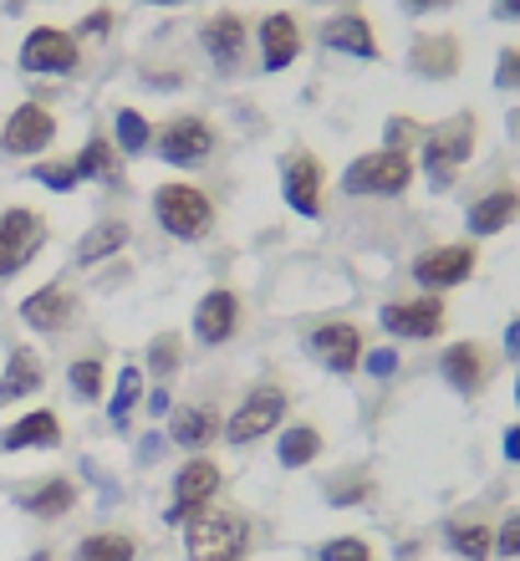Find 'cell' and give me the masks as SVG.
Returning a JSON list of instances; mask_svg holds the SVG:
<instances>
[{
    "instance_id": "cell-29",
    "label": "cell",
    "mask_w": 520,
    "mask_h": 561,
    "mask_svg": "<svg viewBox=\"0 0 520 561\" xmlns=\"http://www.w3.org/2000/svg\"><path fill=\"white\" fill-rule=\"evenodd\" d=\"M322 449H327V439H322V428L316 424H286L281 434H276V459H281L286 470H307V465H316Z\"/></svg>"
},
{
    "instance_id": "cell-7",
    "label": "cell",
    "mask_w": 520,
    "mask_h": 561,
    "mask_svg": "<svg viewBox=\"0 0 520 561\" xmlns=\"http://www.w3.org/2000/svg\"><path fill=\"white\" fill-rule=\"evenodd\" d=\"M46 240H51V225H46L42 209L31 205L0 209V280L21 276L46 251Z\"/></svg>"
},
{
    "instance_id": "cell-27",
    "label": "cell",
    "mask_w": 520,
    "mask_h": 561,
    "mask_svg": "<svg viewBox=\"0 0 520 561\" xmlns=\"http://www.w3.org/2000/svg\"><path fill=\"white\" fill-rule=\"evenodd\" d=\"M72 169L82 184H118L123 190V153L113 148L107 134H92L88 144H82V153L72 159Z\"/></svg>"
},
{
    "instance_id": "cell-31",
    "label": "cell",
    "mask_w": 520,
    "mask_h": 561,
    "mask_svg": "<svg viewBox=\"0 0 520 561\" xmlns=\"http://www.w3.org/2000/svg\"><path fill=\"white\" fill-rule=\"evenodd\" d=\"M113 148H118L123 159L153 153V123L143 118L138 107H118V113H113Z\"/></svg>"
},
{
    "instance_id": "cell-28",
    "label": "cell",
    "mask_w": 520,
    "mask_h": 561,
    "mask_svg": "<svg viewBox=\"0 0 520 561\" xmlns=\"http://www.w3.org/2000/svg\"><path fill=\"white\" fill-rule=\"evenodd\" d=\"M134 240V230H128V220H118V215H103V220L92 225L88 236L77 240V266H103L107 255H118L123 245Z\"/></svg>"
},
{
    "instance_id": "cell-40",
    "label": "cell",
    "mask_w": 520,
    "mask_h": 561,
    "mask_svg": "<svg viewBox=\"0 0 520 561\" xmlns=\"http://www.w3.org/2000/svg\"><path fill=\"white\" fill-rule=\"evenodd\" d=\"M495 557H500V561H520V511H510V516L495 526Z\"/></svg>"
},
{
    "instance_id": "cell-48",
    "label": "cell",
    "mask_w": 520,
    "mask_h": 561,
    "mask_svg": "<svg viewBox=\"0 0 520 561\" xmlns=\"http://www.w3.org/2000/svg\"><path fill=\"white\" fill-rule=\"evenodd\" d=\"M143 5H159V11H178V5H189V0H143Z\"/></svg>"
},
{
    "instance_id": "cell-51",
    "label": "cell",
    "mask_w": 520,
    "mask_h": 561,
    "mask_svg": "<svg viewBox=\"0 0 520 561\" xmlns=\"http://www.w3.org/2000/svg\"><path fill=\"white\" fill-rule=\"evenodd\" d=\"M316 5H327V0H316Z\"/></svg>"
},
{
    "instance_id": "cell-4",
    "label": "cell",
    "mask_w": 520,
    "mask_h": 561,
    "mask_svg": "<svg viewBox=\"0 0 520 561\" xmlns=\"http://www.w3.org/2000/svg\"><path fill=\"white\" fill-rule=\"evenodd\" d=\"M418 163L414 153H393V148H372V153H357L343 169V194L353 199H398V194L414 190Z\"/></svg>"
},
{
    "instance_id": "cell-34",
    "label": "cell",
    "mask_w": 520,
    "mask_h": 561,
    "mask_svg": "<svg viewBox=\"0 0 520 561\" xmlns=\"http://www.w3.org/2000/svg\"><path fill=\"white\" fill-rule=\"evenodd\" d=\"M103 383H107L103 357H77L72 368H67V388H72L77 403H97L103 399Z\"/></svg>"
},
{
    "instance_id": "cell-17",
    "label": "cell",
    "mask_w": 520,
    "mask_h": 561,
    "mask_svg": "<svg viewBox=\"0 0 520 561\" xmlns=\"http://www.w3.org/2000/svg\"><path fill=\"white\" fill-rule=\"evenodd\" d=\"M316 42L337 51V57H357V61H378L383 57V42H378V26H372L362 11H332L322 26H316Z\"/></svg>"
},
{
    "instance_id": "cell-33",
    "label": "cell",
    "mask_w": 520,
    "mask_h": 561,
    "mask_svg": "<svg viewBox=\"0 0 520 561\" xmlns=\"http://www.w3.org/2000/svg\"><path fill=\"white\" fill-rule=\"evenodd\" d=\"M178 363H184V337L178 332H159V337L149 342V353H143V378H153V383H169L178 373Z\"/></svg>"
},
{
    "instance_id": "cell-11",
    "label": "cell",
    "mask_w": 520,
    "mask_h": 561,
    "mask_svg": "<svg viewBox=\"0 0 520 561\" xmlns=\"http://www.w3.org/2000/svg\"><path fill=\"white\" fill-rule=\"evenodd\" d=\"M301 347H307V357H312L316 368H327L332 378H353V373L362 368V357H368V337H362L357 322H316Z\"/></svg>"
},
{
    "instance_id": "cell-8",
    "label": "cell",
    "mask_w": 520,
    "mask_h": 561,
    "mask_svg": "<svg viewBox=\"0 0 520 561\" xmlns=\"http://www.w3.org/2000/svg\"><path fill=\"white\" fill-rule=\"evenodd\" d=\"M281 199L301 220L327 215V163L316 159L312 148H286L281 153Z\"/></svg>"
},
{
    "instance_id": "cell-47",
    "label": "cell",
    "mask_w": 520,
    "mask_h": 561,
    "mask_svg": "<svg viewBox=\"0 0 520 561\" xmlns=\"http://www.w3.org/2000/svg\"><path fill=\"white\" fill-rule=\"evenodd\" d=\"M495 15L500 21H520V0H495Z\"/></svg>"
},
{
    "instance_id": "cell-6",
    "label": "cell",
    "mask_w": 520,
    "mask_h": 561,
    "mask_svg": "<svg viewBox=\"0 0 520 561\" xmlns=\"http://www.w3.org/2000/svg\"><path fill=\"white\" fill-rule=\"evenodd\" d=\"M286 414H291V399H286L281 383H255L245 399L235 403V414L224 419V439L245 449V444H261L266 434L286 428Z\"/></svg>"
},
{
    "instance_id": "cell-21",
    "label": "cell",
    "mask_w": 520,
    "mask_h": 561,
    "mask_svg": "<svg viewBox=\"0 0 520 561\" xmlns=\"http://www.w3.org/2000/svg\"><path fill=\"white\" fill-rule=\"evenodd\" d=\"M460 67H464L460 36H449V31H424L408 46V72L424 77V82H449V77H460Z\"/></svg>"
},
{
    "instance_id": "cell-5",
    "label": "cell",
    "mask_w": 520,
    "mask_h": 561,
    "mask_svg": "<svg viewBox=\"0 0 520 561\" xmlns=\"http://www.w3.org/2000/svg\"><path fill=\"white\" fill-rule=\"evenodd\" d=\"M220 148V128L205 113H174L153 128V159L169 169H205Z\"/></svg>"
},
{
    "instance_id": "cell-36",
    "label": "cell",
    "mask_w": 520,
    "mask_h": 561,
    "mask_svg": "<svg viewBox=\"0 0 520 561\" xmlns=\"http://www.w3.org/2000/svg\"><path fill=\"white\" fill-rule=\"evenodd\" d=\"M312 561H378V551H372V541H362V536H327V541L312 551Z\"/></svg>"
},
{
    "instance_id": "cell-20",
    "label": "cell",
    "mask_w": 520,
    "mask_h": 561,
    "mask_svg": "<svg viewBox=\"0 0 520 561\" xmlns=\"http://www.w3.org/2000/svg\"><path fill=\"white\" fill-rule=\"evenodd\" d=\"M21 322H26L31 332H42V337H61V332L77 322V296L67 291L61 280H46V286H36V291L21 301Z\"/></svg>"
},
{
    "instance_id": "cell-45",
    "label": "cell",
    "mask_w": 520,
    "mask_h": 561,
    "mask_svg": "<svg viewBox=\"0 0 520 561\" xmlns=\"http://www.w3.org/2000/svg\"><path fill=\"white\" fill-rule=\"evenodd\" d=\"M500 444H506V459H510V465H520V424H510Z\"/></svg>"
},
{
    "instance_id": "cell-12",
    "label": "cell",
    "mask_w": 520,
    "mask_h": 561,
    "mask_svg": "<svg viewBox=\"0 0 520 561\" xmlns=\"http://www.w3.org/2000/svg\"><path fill=\"white\" fill-rule=\"evenodd\" d=\"M220 485H224V470H220V465H215L209 455H189L184 465H178V474H174V490H169L164 520H169V526H184L194 511L215 505Z\"/></svg>"
},
{
    "instance_id": "cell-46",
    "label": "cell",
    "mask_w": 520,
    "mask_h": 561,
    "mask_svg": "<svg viewBox=\"0 0 520 561\" xmlns=\"http://www.w3.org/2000/svg\"><path fill=\"white\" fill-rule=\"evenodd\" d=\"M149 414H169V388H164V383L149 393Z\"/></svg>"
},
{
    "instance_id": "cell-42",
    "label": "cell",
    "mask_w": 520,
    "mask_h": 561,
    "mask_svg": "<svg viewBox=\"0 0 520 561\" xmlns=\"http://www.w3.org/2000/svg\"><path fill=\"white\" fill-rule=\"evenodd\" d=\"M403 15H439V11H454L460 0H398Z\"/></svg>"
},
{
    "instance_id": "cell-23",
    "label": "cell",
    "mask_w": 520,
    "mask_h": 561,
    "mask_svg": "<svg viewBox=\"0 0 520 561\" xmlns=\"http://www.w3.org/2000/svg\"><path fill=\"white\" fill-rule=\"evenodd\" d=\"M169 439L184 449V455H205L215 439H224V414L215 403H184L169 419Z\"/></svg>"
},
{
    "instance_id": "cell-3",
    "label": "cell",
    "mask_w": 520,
    "mask_h": 561,
    "mask_svg": "<svg viewBox=\"0 0 520 561\" xmlns=\"http://www.w3.org/2000/svg\"><path fill=\"white\" fill-rule=\"evenodd\" d=\"M153 220L169 240L178 245H199V240L215 236V199H209L199 184H184V179H169L153 190Z\"/></svg>"
},
{
    "instance_id": "cell-2",
    "label": "cell",
    "mask_w": 520,
    "mask_h": 561,
    "mask_svg": "<svg viewBox=\"0 0 520 561\" xmlns=\"http://www.w3.org/2000/svg\"><path fill=\"white\" fill-rule=\"evenodd\" d=\"M184 561H245L251 557V520L230 505H205L184 526Z\"/></svg>"
},
{
    "instance_id": "cell-41",
    "label": "cell",
    "mask_w": 520,
    "mask_h": 561,
    "mask_svg": "<svg viewBox=\"0 0 520 561\" xmlns=\"http://www.w3.org/2000/svg\"><path fill=\"white\" fill-rule=\"evenodd\" d=\"M107 31H113V5H97V11L77 26V42H82V36H107Z\"/></svg>"
},
{
    "instance_id": "cell-16",
    "label": "cell",
    "mask_w": 520,
    "mask_h": 561,
    "mask_svg": "<svg viewBox=\"0 0 520 561\" xmlns=\"http://www.w3.org/2000/svg\"><path fill=\"white\" fill-rule=\"evenodd\" d=\"M255 51H261V72H286V67H297L301 51H307L301 21L291 11L261 15V21H255Z\"/></svg>"
},
{
    "instance_id": "cell-22",
    "label": "cell",
    "mask_w": 520,
    "mask_h": 561,
    "mask_svg": "<svg viewBox=\"0 0 520 561\" xmlns=\"http://www.w3.org/2000/svg\"><path fill=\"white\" fill-rule=\"evenodd\" d=\"M516 220H520V190L516 184H500V190L479 194L475 205L464 209V236L490 240V236H500V230H510Z\"/></svg>"
},
{
    "instance_id": "cell-32",
    "label": "cell",
    "mask_w": 520,
    "mask_h": 561,
    "mask_svg": "<svg viewBox=\"0 0 520 561\" xmlns=\"http://www.w3.org/2000/svg\"><path fill=\"white\" fill-rule=\"evenodd\" d=\"M72 561H138V536L128 531H92L77 541Z\"/></svg>"
},
{
    "instance_id": "cell-44",
    "label": "cell",
    "mask_w": 520,
    "mask_h": 561,
    "mask_svg": "<svg viewBox=\"0 0 520 561\" xmlns=\"http://www.w3.org/2000/svg\"><path fill=\"white\" fill-rule=\"evenodd\" d=\"M506 357L520 368V317H510V322H506Z\"/></svg>"
},
{
    "instance_id": "cell-37",
    "label": "cell",
    "mask_w": 520,
    "mask_h": 561,
    "mask_svg": "<svg viewBox=\"0 0 520 561\" xmlns=\"http://www.w3.org/2000/svg\"><path fill=\"white\" fill-rule=\"evenodd\" d=\"M31 179H36V184H46V190H57V194L82 190V179H77L72 159H36V163H31Z\"/></svg>"
},
{
    "instance_id": "cell-9",
    "label": "cell",
    "mask_w": 520,
    "mask_h": 561,
    "mask_svg": "<svg viewBox=\"0 0 520 561\" xmlns=\"http://www.w3.org/2000/svg\"><path fill=\"white\" fill-rule=\"evenodd\" d=\"M475 271H479L475 240H449V245H429V251L414 255V286L434 296L454 291V286H470Z\"/></svg>"
},
{
    "instance_id": "cell-39",
    "label": "cell",
    "mask_w": 520,
    "mask_h": 561,
    "mask_svg": "<svg viewBox=\"0 0 520 561\" xmlns=\"http://www.w3.org/2000/svg\"><path fill=\"white\" fill-rule=\"evenodd\" d=\"M495 92H520V46H500V57H495Z\"/></svg>"
},
{
    "instance_id": "cell-1",
    "label": "cell",
    "mask_w": 520,
    "mask_h": 561,
    "mask_svg": "<svg viewBox=\"0 0 520 561\" xmlns=\"http://www.w3.org/2000/svg\"><path fill=\"white\" fill-rule=\"evenodd\" d=\"M475 148H479L475 113H454V118L429 123V128H424L414 163H418V174H424V184H429L434 194H449L454 184H460L464 163L475 159Z\"/></svg>"
},
{
    "instance_id": "cell-13",
    "label": "cell",
    "mask_w": 520,
    "mask_h": 561,
    "mask_svg": "<svg viewBox=\"0 0 520 561\" xmlns=\"http://www.w3.org/2000/svg\"><path fill=\"white\" fill-rule=\"evenodd\" d=\"M378 322H383L388 337H398V342H434V337H444L449 301L434 291L408 296V301H388V307L378 311Z\"/></svg>"
},
{
    "instance_id": "cell-15",
    "label": "cell",
    "mask_w": 520,
    "mask_h": 561,
    "mask_svg": "<svg viewBox=\"0 0 520 561\" xmlns=\"http://www.w3.org/2000/svg\"><path fill=\"white\" fill-rule=\"evenodd\" d=\"M199 46H205L209 67L220 77H235L240 61H245V51H251V21L240 11H215L199 26Z\"/></svg>"
},
{
    "instance_id": "cell-25",
    "label": "cell",
    "mask_w": 520,
    "mask_h": 561,
    "mask_svg": "<svg viewBox=\"0 0 520 561\" xmlns=\"http://www.w3.org/2000/svg\"><path fill=\"white\" fill-rule=\"evenodd\" d=\"M77 501H82V490H77L72 474H46V480H36V485L21 490V511L36 520H61L72 516Z\"/></svg>"
},
{
    "instance_id": "cell-26",
    "label": "cell",
    "mask_w": 520,
    "mask_h": 561,
    "mask_svg": "<svg viewBox=\"0 0 520 561\" xmlns=\"http://www.w3.org/2000/svg\"><path fill=\"white\" fill-rule=\"evenodd\" d=\"M42 388H46L42 353H31V347H11L5 373H0V409H11V403L31 399V393H42Z\"/></svg>"
},
{
    "instance_id": "cell-10",
    "label": "cell",
    "mask_w": 520,
    "mask_h": 561,
    "mask_svg": "<svg viewBox=\"0 0 520 561\" xmlns=\"http://www.w3.org/2000/svg\"><path fill=\"white\" fill-rule=\"evenodd\" d=\"M15 61H21V72H31V77H77L82 72V42H77V31L31 26Z\"/></svg>"
},
{
    "instance_id": "cell-50",
    "label": "cell",
    "mask_w": 520,
    "mask_h": 561,
    "mask_svg": "<svg viewBox=\"0 0 520 561\" xmlns=\"http://www.w3.org/2000/svg\"><path fill=\"white\" fill-rule=\"evenodd\" d=\"M36 561H51V557H46V551H42V557H36Z\"/></svg>"
},
{
    "instance_id": "cell-43",
    "label": "cell",
    "mask_w": 520,
    "mask_h": 561,
    "mask_svg": "<svg viewBox=\"0 0 520 561\" xmlns=\"http://www.w3.org/2000/svg\"><path fill=\"white\" fill-rule=\"evenodd\" d=\"M362 363H368V373H378V378H388V373L398 368V353H368V357H362Z\"/></svg>"
},
{
    "instance_id": "cell-35",
    "label": "cell",
    "mask_w": 520,
    "mask_h": 561,
    "mask_svg": "<svg viewBox=\"0 0 520 561\" xmlns=\"http://www.w3.org/2000/svg\"><path fill=\"white\" fill-rule=\"evenodd\" d=\"M138 399H143V368L128 363V368L118 373V388H113V403H107V419H113L118 428H128V414L138 409Z\"/></svg>"
},
{
    "instance_id": "cell-19",
    "label": "cell",
    "mask_w": 520,
    "mask_h": 561,
    "mask_svg": "<svg viewBox=\"0 0 520 561\" xmlns=\"http://www.w3.org/2000/svg\"><path fill=\"white\" fill-rule=\"evenodd\" d=\"M439 378H444L460 399H479V393L490 388V353L470 337L449 342L444 353H439Z\"/></svg>"
},
{
    "instance_id": "cell-38",
    "label": "cell",
    "mask_w": 520,
    "mask_h": 561,
    "mask_svg": "<svg viewBox=\"0 0 520 561\" xmlns=\"http://www.w3.org/2000/svg\"><path fill=\"white\" fill-rule=\"evenodd\" d=\"M424 128H429V123L408 118V113H393V118L383 123V148H393V153H414L418 138H424Z\"/></svg>"
},
{
    "instance_id": "cell-30",
    "label": "cell",
    "mask_w": 520,
    "mask_h": 561,
    "mask_svg": "<svg viewBox=\"0 0 520 561\" xmlns=\"http://www.w3.org/2000/svg\"><path fill=\"white\" fill-rule=\"evenodd\" d=\"M444 541L460 561H495V526L485 520H449Z\"/></svg>"
},
{
    "instance_id": "cell-14",
    "label": "cell",
    "mask_w": 520,
    "mask_h": 561,
    "mask_svg": "<svg viewBox=\"0 0 520 561\" xmlns=\"http://www.w3.org/2000/svg\"><path fill=\"white\" fill-rule=\"evenodd\" d=\"M57 113L46 103H21L5 118V128H0V153H11V159H42L46 148L57 144Z\"/></svg>"
},
{
    "instance_id": "cell-49",
    "label": "cell",
    "mask_w": 520,
    "mask_h": 561,
    "mask_svg": "<svg viewBox=\"0 0 520 561\" xmlns=\"http://www.w3.org/2000/svg\"><path fill=\"white\" fill-rule=\"evenodd\" d=\"M516 403H520V378H516Z\"/></svg>"
},
{
    "instance_id": "cell-18",
    "label": "cell",
    "mask_w": 520,
    "mask_h": 561,
    "mask_svg": "<svg viewBox=\"0 0 520 561\" xmlns=\"http://www.w3.org/2000/svg\"><path fill=\"white\" fill-rule=\"evenodd\" d=\"M240 322H245V301L230 286H209L194 301V337L205 342V347H224L240 332Z\"/></svg>"
},
{
    "instance_id": "cell-24",
    "label": "cell",
    "mask_w": 520,
    "mask_h": 561,
    "mask_svg": "<svg viewBox=\"0 0 520 561\" xmlns=\"http://www.w3.org/2000/svg\"><path fill=\"white\" fill-rule=\"evenodd\" d=\"M21 449H61L57 409H26L21 419L0 428V455H21Z\"/></svg>"
}]
</instances>
